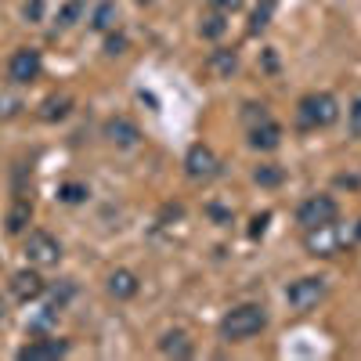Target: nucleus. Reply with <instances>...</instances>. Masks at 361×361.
Segmentation results:
<instances>
[{
    "mask_svg": "<svg viewBox=\"0 0 361 361\" xmlns=\"http://www.w3.org/2000/svg\"><path fill=\"white\" fill-rule=\"evenodd\" d=\"M264 325H267V314H264V307H257V304L231 307V311L221 318V340H228V343H243V340L257 336Z\"/></svg>",
    "mask_w": 361,
    "mask_h": 361,
    "instance_id": "obj_1",
    "label": "nucleus"
},
{
    "mask_svg": "<svg viewBox=\"0 0 361 361\" xmlns=\"http://www.w3.org/2000/svg\"><path fill=\"white\" fill-rule=\"evenodd\" d=\"M336 116H340V105L333 94H307V98H300V123L304 127H329V123H336Z\"/></svg>",
    "mask_w": 361,
    "mask_h": 361,
    "instance_id": "obj_2",
    "label": "nucleus"
},
{
    "mask_svg": "<svg viewBox=\"0 0 361 361\" xmlns=\"http://www.w3.org/2000/svg\"><path fill=\"white\" fill-rule=\"evenodd\" d=\"M22 253H25L29 264H37V267H54L58 260H62V243H58L51 231L37 228V231H29Z\"/></svg>",
    "mask_w": 361,
    "mask_h": 361,
    "instance_id": "obj_3",
    "label": "nucleus"
},
{
    "mask_svg": "<svg viewBox=\"0 0 361 361\" xmlns=\"http://www.w3.org/2000/svg\"><path fill=\"white\" fill-rule=\"evenodd\" d=\"M340 217V206H336V199L333 195H311V199H304L300 202V209H296V224L300 228H322V224H333Z\"/></svg>",
    "mask_w": 361,
    "mask_h": 361,
    "instance_id": "obj_4",
    "label": "nucleus"
},
{
    "mask_svg": "<svg viewBox=\"0 0 361 361\" xmlns=\"http://www.w3.org/2000/svg\"><path fill=\"white\" fill-rule=\"evenodd\" d=\"M40 69H44V58H40V51L37 47H18L11 58H8V80L11 83H33L37 76H40Z\"/></svg>",
    "mask_w": 361,
    "mask_h": 361,
    "instance_id": "obj_5",
    "label": "nucleus"
},
{
    "mask_svg": "<svg viewBox=\"0 0 361 361\" xmlns=\"http://www.w3.org/2000/svg\"><path fill=\"white\" fill-rule=\"evenodd\" d=\"M325 296V279H300L286 289V300L293 311H311L318 307V300Z\"/></svg>",
    "mask_w": 361,
    "mask_h": 361,
    "instance_id": "obj_6",
    "label": "nucleus"
},
{
    "mask_svg": "<svg viewBox=\"0 0 361 361\" xmlns=\"http://www.w3.org/2000/svg\"><path fill=\"white\" fill-rule=\"evenodd\" d=\"M217 170H221V163H217V156H214V148H209V145H192L188 148L185 173L192 180H209V177H217Z\"/></svg>",
    "mask_w": 361,
    "mask_h": 361,
    "instance_id": "obj_7",
    "label": "nucleus"
},
{
    "mask_svg": "<svg viewBox=\"0 0 361 361\" xmlns=\"http://www.w3.org/2000/svg\"><path fill=\"white\" fill-rule=\"evenodd\" d=\"M340 246H343V238L336 231V221L322 224V228H307V253L311 257H333V253H340Z\"/></svg>",
    "mask_w": 361,
    "mask_h": 361,
    "instance_id": "obj_8",
    "label": "nucleus"
},
{
    "mask_svg": "<svg viewBox=\"0 0 361 361\" xmlns=\"http://www.w3.org/2000/svg\"><path fill=\"white\" fill-rule=\"evenodd\" d=\"M69 354V340H33L18 350L22 361H54V357H66Z\"/></svg>",
    "mask_w": 361,
    "mask_h": 361,
    "instance_id": "obj_9",
    "label": "nucleus"
},
{
    "mask_svg": "<svg viewBox=\"0 0 361 361\" xmlns=\"http://www.w3.org/2000/svg\"><path fill=\"white\" fill-rule=\"evenodd\" d=\"M11 296L22 300V304L40 300L44 296V279L37 275V271H15V275H11Z\"/></svg>",
    "mask_w": 361,
    "mask_h": 361,
    "instance_id": "obj_10",
    "label": "nucleus"
},
{
    "mask_svg": "<svg viewBox=\"0 0 361 361\" xmlns=\"http://www.w3.org/2000/svg\"><path fill=\"white\" fill-rule=\"evenodd\" d=\"M105 137L112 145H119V148H134L141 141V130H137V123H130L127 116H112L105 123Z\"/></svg>",
    "mask_w": 361,
    "mask_h": 361,
    "instance_id": "obj_11",
    "label": "nucleus"
},
{
    "mask_svg": "<svg viewBox=\"0 0 361 361\" xmlns=\"http://www.w3.org/2000/svg\"><path fill=\"white\" fill-rule=\"evenodd\" d=\"M282 145V127L275 123V119H264V123L250 127V148H257V152H271V148Z\"/></svg>",
    "mask_w": 361,
    "mask_h": 361,
    "instance_id": "obj_12",
    "label": "nucleus"
},
{
    "mask_svg": "<svg viewBox=\"0 0 361 361\" xmlns=\"http://www.w3.org/2000/svg\"><path fill=\"white\" fill-rule=\"evenodd\" d=\"M137 289H141V282H137L134 271H127V267H119V271L109 275V293L116 300H130V296H137Z\"/></svg>",
    "mask_w": 361,
    "mask_h": 361,
    "instance_id": "obj_13",
    "label": "nucleus"
},
{
    "mask_svg": "<svg viewBox=\"0 0 361 361\" xmlns=\"http://www.w3.org/2000/svg\"><path fill=\"white\" fill-rule=\"evenodd\" d=\"M29 221H33V202L18 195V199L11 202V209H8L4 224H8V231H11V235H22V231L29 228Z\"/></svg>",
    "mask_w": 361,
    "mask_h": 361,
    "instance_id": "obj_14",
    "label": "nucleus"
},
{
    "mask_svg": "<svg viewBox=\"0 0 361 361\" xmlns=\"http://www.w3.org/2000/svg\"><path fill=\"white\" fill-rule=\"evenodd\" d=\"M73 109V98L69 94H51L44 105H40V119L44 123H58V119H66Z\"/></svg>",
    "mask_w": 361,
    "mask_h": 361,
    "instance_id": "obj_15",
    "label": "nucleus"
},
{
    "mask_svg": "<svg viewBox=\"0 0 361 361\" xmlns=\"http://www.w3.org/2000/svg\"><path fill=\"white\" fill-rule=\"evenodd\" d=\"M159 350L166 354V357H192V340L185 336V333H166L163 340H159Z\"/></svg>",
    "mask_w": 361,
    "mask_h": 361,
    "instance_id": "obj_16",
    "label": "nucleus"
},
{
    "mask_svg": "<svg viewBox=\"0 0 361 361\" xmlns=\"http://www.w3.org/2000/svg\"><path fill=\"white\" fill-rule=\"evenodd\" d=\"M199 33H202L206 40H221V37L228 33V15H224V11H217V8H214V15H202Z\"/></svg>",
    "mask_w": 361,
    "mask_h": 361,
    "instance_id": "obj_17",
    "label": "nucleus"
},
{
    "mask_svg": "<svg viewBox=\"0 0 361 361\" xmlns=\"http://www.w3.org/2000/svg\"><path fill=\"white\" fill-rule=\"evenodd\" d=\"M116 0H102V4L94 8V15H90V29H98V33H109V29L116 25Z\"/></svg>",
    "mask_w": 361,
    "mask_h": 361,
    "instance_id": "obj_18",
    "label": "nucleus"
},
{
    "mask_svg": "<svg viewBox=\"0 0 361 361\" xmlns=\"http://www.w3.org/2000/svg\"><path fill=\"white\" fill-rule=\"evenodd\" d=\"M209 69H214L217 76H231V73L238 69V54H235V51H228V47L214 51V54H209Z\"/></svg>",
    "mask_w": 361,
    "mask_h": 361,
    "instance_id": "obj_19",
    "label": "nucleus"
},
{
    "mask_svg": "<svg viewBox=\"0 0 361 361\" xmlns=\"http://www.w3.org/2000/svg\"><path fill=\"white\" fill-rule=\"evenodd\" d=\"M253 180L260 188H279L282 180H286V170L282 166H275V163H264V166H257L253 170Z\"/></svg>",
    "mask_w": 361,
    "mask_h": 361,
    "instance_id": "obj_20",
    "label": "nucleus"
},
{
    "mask_svg": "<svg viewBox=\"0 0 361 361\" xmlns=\"http://www.w3.org/2000/svg\"><path fill=\"white\" fill-rule=\"evenodd\" d=\"M271 11H275V0H260V8H257V11H253V18H250V33H253V37L267 29Z\"/></svg>",
    "mask_w": 361,
    "mask_h": 361,
    "instance_id": "obj_21",
    "label": "nucleus"
},
{
    "mask_svg": "<svg viewBox=\"0 0 361 361\" xmlns=\"http://www.w3.org/2000/svg\"><path fill=\"white\" fill-rule=\"evenodd\" d=\"M87 195H90V188H87V185H80V180H69V185H62V188H58V199H62V202H69V206L83 202Z\"/></svg>",
    "mask_w": 361,
    "mask_h": 361,
    "instance_id": "obj_22",
    "label": "nucleus"
},
{
    "mask_svg": "<svg viewBox=\"0 0 361 361\" xmlns=\"http://www.w3.org/2000/svg\"><path fill=\"white\" fill-rule=\"evenodd\" d=\"M80 15H83V0H69V4L58 11V25H73Z\"/></svg>",
    "mask_w": 361,
    "mask_h": 361,
    "instance_id": "obj_23",
    "label": "nucleus"
},
{
    "mask_svg": "<svg viewBox=\"0 0 361 361\" xmlns=\"http://www.w3.org/2000/svg\"><path fill=\"white\" fill-rule=\"evenodd\" d=\"M243 119H246V127H257V123H264V119H271V116H267V105H253L250 102L243 109Z\"/></svg>",
    "mask_w": 361,
    "mask_h": 361,
    "instance_id": "obj_24",
    "label": "nucleus"
},
{
    "mask_svg": "<svg viewBox=\"0 0 361 361\" xmlns=\"http://www.w3.org/2000/svg\"><path fill=\"white\" fill-rule=\"evenodd\" d=\"M123 51H127V37L123 33H112L105 40V54H123Z\"/></svg>",
    "mask_w": 361,
    "mask_h": 361,
    "instance_id": "obj_25",
    "label": "nucleus"
},
{
    "mask_svg": "<svg viewBox=\"0 0 361 361\" xmlns=\"http://www.w3.org/2000/svg\"><path fill=\"white\" fill-rule=\"evenodd\" d=\"M209 4H214L217 11H224V15H231V11H238L246 4V0H209Z\"/></svg>",
    "mask_w": 361,
    "mask_h": 361,
    "instance_id": "obj_26",
    "label": "nucleus"
},
{
    "mask_svg": "<svg viewBox=\"0 0 361 361\" xmlns=\"http://www.w3.org/2000/svg\"><path fill=\"white\" fill-rule=\"evenodd\" d=\"M350 134L354 137H361V98L354 102V109H350Z\"/></svg>",
    "mask_w": 361,
    "mask_h": 361,
    "instance_id": "obj_27",
    "label": "nucleus"
},
{
    "mask_svg": "<svg viewBox=\"0 0 361 361\" xmlns=\"http://www.w3.org/2000/svg\"><path fill=\"white\" fill-rule=\"evenodd\" d=\"M40 15H44V0H33V4H25V18H33V22H37Z\"/></svg>",
    "mask_w": 361,
    "mask_h": 361,
    "instance_id": "obj_28",
    "label": "nucleus"
},
{
    "mask_svg": "<svg viewBox=\"0 0 361 361\" xmlns=\"http://www.w3.org/2000/svg\"><path fill=\"white\" fill-rule=\"evenodd\" d=\"M267 221H271V214L257 217V221H253V228H250V235H253V238H260V235H264V228H267Z\"/></svg>",
    "mask_w": 361,
    "mask_h": 361,
    "instance_id": "obj_29",
    "label": "nucleus"
},
{
    "mask_svg": "<svg viewBox=\"0 0 361 361\" xmlns=\"http://www.w3.org/2000/svg\"><path fill=\"white\" fill-rule=\"evenodd\" d=\"M264 66H267V73H275V69H279V58H275V51H264Z\"/></svg>",
    "mask_w": 361,
    "mask_h": 361,
    "instance_id": "obj_30",
    "label": "nucleus"
},
{
    "mask_svg": "<svg viewBox=\"0 0 361 361\" xmlns=\"http://www.w3.org/2000/svg\"><path fill=\"white\" fill-rule=\"evenodd\" d=\"M354 238H357V243H361V221L354 224Z\"/></svg>",
    "mask_w": 361,
    "mask_h": 361,
    "instance_id": "obj_31",
    "label": "nucleus"
},
{
    "mask_svg": "<svg viewBox=\"0 0 361 361\" xmlns=\"http://www.w3.org/2000/svg\"><path fill=\"white\" fill-rule=\"evenodd\" d=\"M4 314H8V307H4V300H0V322H4Z\"/></svg>",
    "mask_w": 361,
    "mask_h": 361,
    "instance_id": "obj_32",
    "label": "nucleus"
}]
</instances>
